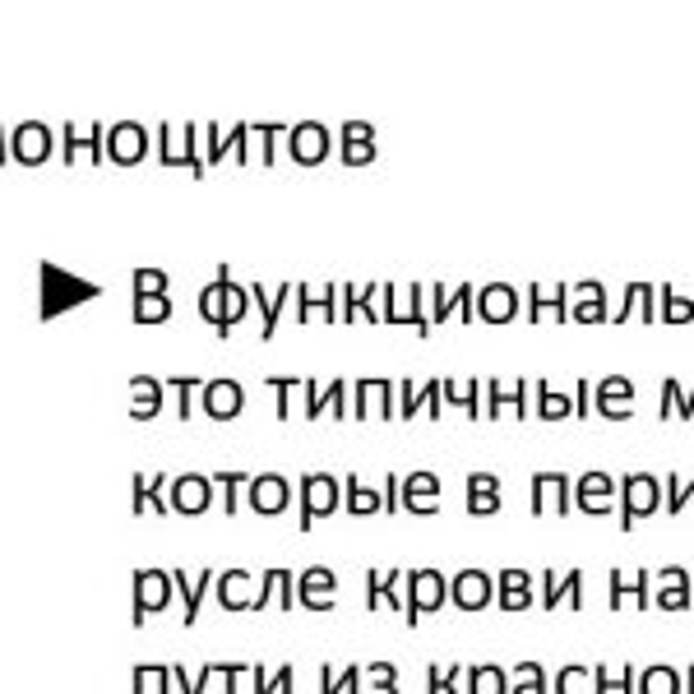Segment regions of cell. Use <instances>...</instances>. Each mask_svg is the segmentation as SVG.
I'll list each match as a JSON object with an SVG mask.
<instances>
[{"mask_svg": "<svg viewBox=\"0 0 694 694\" xmlns=\"http://www.w3.org/2000/svg\"><path fill=\"white\" fill-rule=\"evenodd\" d=\"M616 500H620V528L630 532L639 528V519L662 509V482L653 473H625L616 482Z\"/></svg>", "mask_w": 694, "mask_h": 694, "instance_id": "1", "label": "cell"}, {"mask_svg": "<svg viewBox=\"0 0 694 694\" xmlns=\"http://www.w3.org/2000/svg\"><path fill=\"white\" fill-rule=\"evenodd\" d=\"M593 408H597V417H607V421H630V417H635V385H630L625 375L597 379Z\"/></svg>", "mask_w": 694, "mask_h": 694, "instance_id": "2", "label": "cell"}, {"mask_svg": "<svg viewBox=\"0 0 694 694\" xmlns=\"http://www.w3.org/2000/svg\"><path fill=\"white\" fill-rule=\"evenodd\" d=\"M653 584H658L653 607H662V612H690V607H694L690 570H681V565H662V570L653 574Z\"/></svg>", "mask_w": 694, "mask_h": 694, "instance_id": "3", "label": "cell"}, {"mask_svg": "<svg viewBox=\"0 0 694 694\" xmlns=\"http://www.w3.org/2000/svg\"><path fill=\"white\" fill-rule=\"evenodd\" d=\"M574 505L584 509V514H612V505H616V477H607V473H584L579 477V486H574Z\"/></svg>", "mask_w": 694, "mask_h": 694, "instance_id": "4", "label": "cell"}, {"mask_svg": "<svg viewBox=\"0 0 694 694\" xmlns=\"http://www.w3.org/2000/svg\"><path fill=\"white\" fill-rule=\"evenodd\" d=\"M570 477L565 473H537L532 477V505H537V514H565L570 509Z\"/></svg>", "mask_w": 694, "mask_h": 694, "instance_id": "5", "label": "cell"}, {"mask_svg": "<svg viewBox=\"0 0 694 694\" xmlns=\"http://www.w3.org/2000/svg\"><path fill=\"white\" fill-rule=\"evenodd\" d=\"M570 293L579 297V301L570 306V316H574V320H584V324H607V320H612V310H607V287H602L597 278L570 287Z\"/></svg>", "mask_w": 694, "mask_h": 694, "instance_id": "6", "label": "cell"}, {"mask_svg": "<svg viewBox=\"0 0 694 694\" xmlns=\"http://www.w3.org/2000/svg\"><path fill=\"white\" fill-rule=\"evenodd\" d=\"M593 694H639V671L635 667H593Z\"/></svg>", "mask_w": 694, "mask_h": 694, "instance_id": "7", "label": "cell"}, {"mask_svg": "<svg viewBox=\"0 0 694 694\" xmlns=\"http://www.w3.org/2000/svg\"><path fill=\"white\" fill-rule=\"evenodd\" d=\"M639 694H685V681H681V671L676 667H643L639 671Z\"/></svg>", "mask_w": 694, "mask_h": 694, "instance_id": "8", "label": "cell"}, {"mask_svg": "<svg viewBox=\"0 0 694 694\" xmlns=\"http://www.w3.org/2000/svg\"><path fill=\"white\" fill-rule=\"evenodd\" d=\"M667 412L681 417V421H690V417H694V385L685 389L681 379L667 375V379H662V421H667Z\"/></svg>", "mask_w": 694, "mask_h": 694, "instance_id": "9", "label": "cell"}, {"mask_svg": "<svg viewBox=\"0 0 694 694\" xmlns=\"http://www.w3.org/2000/svg\"><path fill=\"white\" fill-rule=\"evenodd\" d=\"M690 324L694 320V301L681 297L676 287H658V324Z\"/></svg>", "mask_w": 694, "mask_h": 694, "instance_id": "10", "label": "cell"}, {"mask_svg": "<svg viewBox=\"0 0 694 694\" xmlns=\"http://www.w3.org/2000/svg\"><path fill=\"white\" fill-rule=\"evenodd\" d=\"M565 297H570V287H555V293H547V287H532V320H547V316L565 320L570 316Z\"/></svg>", "mask_w": 694, "mask_h": 694, "instance_id": "11", "label": "cell"}, {"mask_svg": "<svg viewBox=\"0 0 694 694\" xmlns=\"http://www.w3.org/2000/svg\"><path fill=\"white\" fill-rule=\"evenodd\" d=\"M537 417H547V421H561V417H574V398L565 394H555L547 385H537Z\"/></svg>", "mask_w": 694, "mask_h": 694, "instance_id": "12", "label": "cell"}, {"mask_svg": "<svg viewBox=\"0 0 694 694\" xmlns=\"http://www.w3.org/2000/svg\"><path fill=\"white\" fill-rule=\"evenodd\" d=\"M694 509V477L667 473V514H685Z\"/></svg>", "mask_w": 694, "mask_h": 694, "instance_id": "13", "label": "cell"}, {"mask_svg": "<svg viewBox=\"0 0 694 694\" xmlns=\"http://www.w3.org/2000/svg\"><path fill=\"white\" fill-rule=\"evenodd\" d=\"M500 602H505V607L509 612H524L528 607V602H532V588H528V574H505L500 579Z\"/></svg>", "mask_w": 694, "mask_h": 694, "instance_id": "14", "label": "cell"}, {"mask_svg": "<svg viewBox=\"0 0 694 694\" xmlns=\"http://www.w3.org/2000/svg\"><path fill=\"white\" fill-rule=\"evenodd\" d=\"M555 694H593V671L588 667H565L555 676Z\"/></svg>", "mask_w": 694, "mask_h": 694, "instance_id": "15", "label": "cell"}, {"mask_svg": "<svg viewBox=\"0 0 694 694\" xmlns=\"http://www.w3.org/2000/svg\"><path fill=\"white\" fill-rule=\"evenodd\" d=\"M482 301H486V306H482L486 320H509V316H514V293H509V287H491Z\"/></svg>", "mask_w": 694, "mask_h": 694, "instance_id": "16", "label": "cell"}, {"mask_svg": "<svg viewBox=\"0 0 694 694\" xmlns=\"http://www.w3.org/2000/svg\"><path fill=\"white\" fill-rule=\"evenodd\" d=\"M630 602H635L639 612L653 607V574H648V570H639V574L630 579Z\"/></svg>", "mask_w": 694, "mask_h": 694, "instance_id": "17", "label": "cell"}, {"mask_svg": "<svg viewBox=\"0 0 694 694\" xmlns=\"http://www.w3.org/2000/svg\"><path fill=\"white\" fill-rule=\"evenodd\" d=\"M635 297H639L643 324H658V287H653V283H635Z\"/></svg>", "mask_w": 694, "mask_h": 694, "instance_id": "18", "label": "cell"}, {"mask_svg": "<svg viewBox=\"0 0 694 694\" xmlns=\"http://www.w3.org/2000/svg\"><path fill=\"white\" fill-rule=\"evenodd\" d=\"M514 694H547V685H542V667H537V662H524V667H519V685H514Z\"/></svg>", "mask_w": 694, "mask_h": 694, "instance_id": "19", "label": "cell"}, {"mask_svg": "<svg viewBox=\"0 0 694 694\" xmlns=\"http://www.w3.org/2000/svg\"><path fill=\"white\" fill-rule=\"evenodd\" d=\"M459 602H463V607H482V602H486V579L467 574L463 584H459Z\"/></svg>", "mask_w": 694, "mask_h": 694, "instance_id": "20", "label": "cell"}, {"mask_svg": "<svg viewBox=\"0 0 694 694\" xmlns=\"http://www.w3.org/2000/svg\"><path fill=\"white\" fill-rule=\"evenodd\" d=\"M473 509H496V477H473Z\"/></svg>", "mask_w": 694, "mask_h": 694, "instance_id": "21", "label": "cell"}, {"mask_svg": "<svg viewBox=\"0 0 694 694\" xmlns=\"http://www.w3.org/2000/svg\"><path fill=\"white\" fill-rule=\"evenodd\" d=\"M561 602H565V607H584V574H565L561 579Z\"/></svg>", "mask_w": 694, "mask_h": 694, "instance_id": "22", "label": "cell"}, {"mask_svg": "<svg viewBox=\"0 0 694 694\" xmlns=\"http://www.w3.org/2000/svg\"><path fill=\"white\" fill-rule=\"evenodd\" d=\"M607 593H612V607L620 612L625 602H630V579H625L620 570H612V579H607Z\"/></svg>", "mask_w": 694, "mask_h": 694, "instance_id": "23", "label": "cell"}, {"mask_svg": "<svg viewBox=\"0 0 694 694\" xmlns=\"http://www.w3.org/2000/svg\"><path fill=\"white\" fill-rule=\"evenodd\" d=\"M477 694H505V681H500L496 667H482L477 671Z\"/></svg>", "mask_w": 694, "mask_h": 694, "instance_id": "24", "label": "cell"}, {"mask_svg": "<svg viewBox=\"0 0 694 694\" xmlns=\"http://www.w3.org/2000/svg\"><path fill=\"white\" fill-rule=\"evenodd\" d=\"M574 417H593V385L588 379H579V389H574Z\"/></svg>", "mask_w": 694, "mask_h": 694, "instance_id": "25", "label": "cell"}, {"mask_svg": "<svg viewBox=\"0 0 694 694\" xmlns=\"http://www.w3.org/2000/svg\"><path fill=\"white\" fill-rule=\"evenodd\" d=\"M681 676H685V694H694V667H690V671H681Z\"/></svg>", "mask_w": 694, "mask_h": 694, "instance_id": "26", "label": "cell"}, {"mask_svg": "<svg viewBox=\"0 0 694 694\" xmlns=\"http://www.w3.org/2000/svg\"><path fill=\"white\" fill-rule=\"evenodd\" d=\"M690 612H694V607H690Z\"/></svg>", "mask_w": 694, "mask_h": 694, "instance_id": "27", "label": "cell"}]
</instances>
